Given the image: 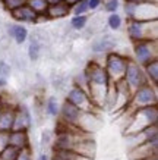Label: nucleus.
I'll list each match as a JSON object with an SVG mask.
<instances>
[{"mask_svg": "<svg viewBox=\"0 0 158 160\" xmlns=\"http://www.w3.org/2000/svg\"><path fill=\"white\" fill-rule=\"evenodd\" d=\"M82 72H84V75L86 78V82H88V94H89V97L101 109L103 102H104L105 91H107L108 85L111 84L108 73L103 66V63L97 62V60H89L85 65Z\"/></svg>", "mask_w": 158, "mask_h": 160, "instance_id": "nucleus-1", "label": "nucleus"}, {"mask_svg": "<svg viewBox=\"0 0 158 160\" xmlns=\"http://www.w3.org/2000/svg\"><path fill=\"white\" fill-rule=\"evenodd\" d=\"M158 123V104H152V106H145V107H138L132 110L129 121H127V126L125 128V135H135L138 132L144 131L145 128H148L151 125Z\"/></svg>", "mask_w": 158, "mask_h": 160, "instance_id": "nucleus-2", "label": "nucleus"}, {"mask_svg": "<svg viewBox=\"0 0 158 160\" xmlns=\"http://www.w3.org/2000/svg\"><path fill=\"white\" fill-rule=\"evenodd\" d=\"M126 34L130 43L141 40H158V19H126Z\"/></svg>", "mask_w": 158, "mask_h": 160, "instance_id": "nucleus-3", "label": "nucleus"}, {"mask_svg": "<svg viewBox=\"0 0 158 160\" xmlns=\"http://www.w3.org/2000/svg\"><path fill=\"white\" fill-rule=\"evenodd\" d=\"M123 13H125L126 19H158V3L157 0H146V2H139V3L123 2Z\"/></svg>", "mask_w": 158, "mask_h": 160, "instance_id": "nucleus-4", "label": "nucleus"}, {"mask_svg": "<svg viewBox=\"0 0 158 160\" xmlns=\"http://www.w3.org/2000/svg\"><path fill=\"white\" fill-rule=\"evenodd\" d=\"M132 59L141 66L158 59V40H141L132 43Z\"/></svg>", "mask_w": 158, "mask_h": 160, "instance_id": "nucleus-5", "label": "nucleus"}, {"mask_svg": "<svg viewBox=\"0 0 158 160\" xmlns=\"http://www.w3.org/2000/svg\"><path fill=\"white\" fill-rule=\"evenodd\" d=\"M129 59H130V56L120 53L117 50H113L110 53L104 54V63H103V66L105 68V71H107L111 81H117V79L123 78V73H125V69L127 66Z\"/></svg>", "mask_w": 158, "mask_h": 160, "instance_id": "nucleus-6", "label": "nucleus"}, {"mask_svg": "<svg viewBox=\"0 0 158 160\" xmlns=\"http://www.w3.org/2000/svg\"><path fill=\"white\" fill-rule=\"evenodd\" d=\"M158 104V91L157 85L151 82H146L141 85L132 92V98H130V104L127 109H138V107L145 106H152Z\"/></svg>", "mask_w": 158, "mask_h": 160, "instance_id": "nucleus-7", "label": "nucleus"}, {"mask_svg": "<svg viewBox=\"0 0 158 160\" xmlns=\"http://www.w3.org/2000/svg\"><path fill=\"white\" fill-rule=\"evenodd\" d=\"M69 103H72L73 106H76L78 109H81L84 112H89V113H98L100 107L97 106L95 103L92 102V98L89 97V94L86 90L81 87H76V85H72V87L67 90L66 92V98Z\"/></svg>", "mask_w": 158, "mask_h": 160, "instance_id": "nucleus-8", "label": "nucleus"}, {"mask_svg": "<svg viewBox=\"0 0 158 160\" xmlns=\"http://www.w3.org/2000/svg\"><path fill=\"white\" fill-rule=\"evenodd\" d=\"M123 79H125V82L129 85L130 91L133 92L136 88H139L141 85H144V84L148 82V79L145 77V72H144V68L136 63L132 59L130 56L129 62H127V66L125 69V73H123Z\"/></svg>", "mask_w": 158, "mask_h": 160, "instance_id": "nucleus-9", "label": "nucleus"}, {"mask_svg": "<svg viewBox=\"0 0 158 160\" xmlns=\"http://www.w3.org/2000/svg\"><path fill=\"white\" fill-rule=\"evenodd\" d=\"M158 153V138L151 141H144L141 144L130 147L129 157L130 160H145L151 157H157Z\"/></svg>", "mask_w": 158, "mask_h": 160, "instance_id": "nucleus-10", "label": "nucleus"}, {"mask_svg": "<svg viewBox=\"0 0 158 160\" xmlns=\"http://www.w3.org/2000/svg\"><path fill=\"white\" fill-rule=\"evenodd\" d=\"M116 49H117V38L111 34H101L100 37H95L91 43V52L100 56H104Z\"/></svg>", "mask_w": 158, "mask_h": 160, "instance_id": "nucleus-11", "label": "nucleus"}, {"mask_svg": "<svg viewBox=\"0 0 158 160\" xmlns=\"http://www.w3.org/2000/svg\"><path fill=\"white\" fill-rule=\"evenodd\" d=\"M32 126V113L25 103H16L13 118V129L21 131H29Z\"/></svg>", "mask_w": 158, "mask_h": 160, "instance_id": "nucleus-12", "label": "nucleus"}, {"mask_svg": "<svg viewBox=\"0 0 158 160\" xmlns=\"http://www.w3.org/2000/svg\"><path fill=\"white\" fill-rule=\"evenodd\" d=\"M10 13V18L18 22V24H32V25H37V19H38V13L34 12L31 8H29L26 3L22 6H19L18 9L12 10L9 12Z\"/></svg>", "mask_w": 158, "mask_h": 160, "instance_id": "nucleus-13", "label": "nucleus"}, {"mask_svg": "<svg viewBox=\"0 0 158 160\" xmlns=\"http://www.w3.org/2000/svg\"><path fill=\"white\" fill-rule=\"evenodd\" d=\"M73 151H76L78 154L84 156V157L94 159V157H95V151H97L95 141L89 137V134H85V135H82L81 138L78 140V142H76V146H75V148H73Z\"/></svg>", "mask_w": 158, "mask_h": 160, "instance_id": "nucleus-14", "label": "nucleus"}, {"mask_svg": "<svg viewBox=\"0 0 158 160\" xmlns=\"http://www.w3.org/2000/svg\"><path fill=\"white\" fill-rule=\"evenodd\" d=\"M6 34L9 38H12L15 43L21 46L24 44L29 37V31L24 24H18V22H12V24L6 25Z\"/></svg>", "mask_w": 158, "mask_h": 160, "instance_id": "nucleus-15", "label": "nucleus"}, {"mask_svg": "<svg viewBox=\"0 0 158 160\" xmlns=\"http://www.w3.org/2000/svg\"><path fill=\"white\" fill-rule=\"evenodd\" d=\"M16 104L3 103L2 112H0V131H12L13 129V118Z\"/></svg>", "mask_w": 158, "mask_h": 160, "instance_id": "nucleus-16", "label": "nucleus"}, {"mask_svg": "<svg viewBox=\"0 0 158 160\" xmlns=\"http://www.w3.org/2000/svg\"><path fill=\"white\" fill-rule=\"evenodd\" d=\"M9 144L10 146H13V147H16V148H19V150H24V148L31 147L28 131L12 129V131L9 132Z\"/></svg>", "mask_w": 158, "mask_h": 160, "instance_id": "nucleus-17", "label": "nucleus"}, {"mask_svg": "<svg viewBox=\"0 0 158 160\" xmlns=\"http://www.w3.org/2000/svg\"><path fill=\"white\" fill-rule=\"evenodd\" d=\"M45 15L48 16L50 21L63 19V18H67L70 15V6L66 5L65 2H60V3H56V5H48Z\"/></svg>", "mask_w": 158, "mask_h": 160, "instance_id": "nucleus-18", "label": "nucleus"}, {"mask_svg": "<svg viewBox=\"0 0 158 160\" xmlns=\"http://www.w3.org/2000/svg\"><path fill=\"white\" fill-rule=\"evenodd\" d=\"M29 38V44H28V59L31 62H37L40 58H41V53H43V47L44 43L37 37L35 34H32Z\"/></svg>", "mask_w": 158, "mask_h": 160, "instance_id": "nucleus-19", "label": "nucleus"}, {"mask_svg": "<svg viewBox=\"0 0 158 160\" xmlns=\"http://www.w3.org/2000/svg\"><path fill=\"white\" fill-rule=\"evenodd\" d=\"M59 110H60V102L56 96H50V97L44 102V112L45 115L50 118H57Z\"/></svg>", "mask_w": 158, "mask_h": 160, "instance_id": "nucleus-20", "label": "nucleus"}, {"mask_svg": "<svg viewBox=\"0 0 158 160\" xmlns=\"http://www.w3.org/2000/svg\"><path fill=\"white\" fill-rule=\"evenodd\" d=\"M142 68H144L145 77H146V79H148V82L157 85L158 84V59L146 63V65L142 66Z\"/></svg>", "mask_w": 158, "mask_h": 160, "instance_id": "nucleus-21", "label": "nucleus"}, {"mask_svg": "<svg viewBox=\"0 0 158 160\" xmlns=\"http://www.w3.org/2000/svg\"><path fill=\"white\" fill-rule=\"evenodd\" d=\"M89 16L88 15H72V18L69 21V27L73 31H84L88 27Z\"/></svg>", "mask_w": 158, "mask_h": 160, "instance_id": "nucleus-22", "label": "nucleus"}, {"mask_svg": "<svg viewBox=\"0 0 158 160\" xmlns=\"http://www.w3.org/2000/svg\"><path fill=\"white\" fill-rule=\"evenodd\" d=\"M107 27L111 29V31H119L123 27V16L119 13V12H113V13H108L107 16Z\"/></svg>", "mask_w": 158, "mask_h": 160, "instance_id": "nucleus-23", "label": "nucleus"}, {"mask_svg": "<svg viewBox=\"0 0 158 160\" xmlns=\"http://www.w3.org/2000/svg\"><path fill=\"white\" fill-rule=\"evenodd\" d=\"M26 5H28L34 12H37L38 15L45 13V10H47V8H48L47 0H26Z\"/></svg>", "mask_w": 158, "mask_h": 160, "instance_id": "nucleus-24", "label": "nucleus"}, {"mask_svg": "<svg viewBox=\"0 0 158 160\" xmlns=\"http://www.w3.org/2000/svg\"><path fill=\"white\" fill-rule=\"evenodd\" d=\"M19 153H21L19 148H16V147H13V146H10L9 144L5 150L0 153V159L2 160H16L18 159V156H19Z\"/></svg>", "mask_w": 158, "mask_h": 160, "instance_id": "nucleus-25", "label": "nucleus"}, {"mask_svg": "<svg viewBox=\"0 0 158 160\" xmlns=\"http://www.w3.org/2000/svg\"><path fill=\"white\" fill-rule=\"evenodd\" d=\"M0 3H2V6H3V9L6 12H12V10L18 9L19 6L25 5L26 0H0Z\"/></svg>", "mask_w": 158, "mask_h": 160, "instance_id": "nucleus-26", "label": "nucleus"}, {"mask_svg": "<svg viewBox=\"0 0 158 160\" xmlns=\"http://www.w3.org/2000/svg\"><path fill=\"white\" fill-rule=\"evenodd\" d=\"M89 9H88V3H86V0H81V2H78L75 6H72V9H70V15H88Z\"/></svg>", "mask_w": 158, "mask_h": 160, "instance_id": "nucleus-27", "label": "nucleus"}, {"mask_svg": "<svg viewBox=\"0 0 158 160\" xmlns=\"http://www.w3.org/2000/svg\"><path fill=\"white\" fill-rule=\"evenodd\" d=\"M103 9L107 13H113V12H117L120 8V0H103Z\"/></svg>", "mask_w": 158, "mask_h": 160, "instance_id": "nucleus-28", "label": "nucleus"}, {"mask_svg": "<svg viewBox=\"0 0 158 160\" xmlns=\"http://www.w3.org/2000/svg\"><path fill=\"white\" fill-rule=\"evenodd\" d=\"M10 73H12V65L9 62H6L5 59H0V77L7 79L10 77Z\"/></svg>", "mask_w": 158, "mask_h": 160, "instance_id": "nucleus-29", "label": "nucleus"}, {"mask_svg": "<svg viewBox=\"0 0 158 160\" xmlns=\"http://www.w3.org/2000/svg\"><path fill=\"white\" fill-rule=\"evenodd\" d=\"M72 85L81 87V88H84V90H86V91H88V82H86V78H85V75H84V72H79L78 75H75Z\"/></svg>", "mask_w": 158, "mask_h": 160, "instance_id": "nucleus-30", "label": "nucleus"}, {"mask_svg": "<svg viewBox=\"0 0 158 160\" xmlns=\"http://www.w3.org/2000/svg\"><path fill=\"white\" fill-rule=\"evenodd\" d=\"M9 132L10 131H0V153L9 146Z\"/></svg>", "mask_w": 158, "mask_h": 160, "instance_id": "nucleus-31", "label": "nucleus"}, {"mask_svg": "<svg viewBox=\"0 0 158 160\" xmlns=\"http://www.w3.org/2000/svg\"><path fill=\"white\" fill-rule=\"evenodd\" d=\"M16 160H32V148L28 147V148L21 150V153H19V156H18Z\"/></svg>", "mask_w": 158, "mask_h": 160, "instance_id": "nucleus-32", "label": "nucleus"}, {"mask_svg": "<svg viewBox=\"0 0 158 160\" xmlns=\"http://www.w3.org/2000/svg\"><path fill=\"white\" fill-rule=\"evenodd\" d=\"M86 3H88V9L89 12H95L101 8L103 5V0H86Z\"/></svg>", "mask_w": 158, "mask_h": 160, "instance_id": "nucleus-33", "label": "nucleus"}, {"mask_svg": "<svg viewBox=\"0 0 158 160\" xmlns=\"http://www.w3.org/2000/svg\"><path fill=\"white\" fill-rule=\"evenodd\" d=\"M53 141V134L51 131H43V137H41V144H51Z\"/></svg>", "mask_w": 158, "mask_h": 160, "instance_id": "nucleus-34", "label": "nucleus"}, {"mask_svg": "<svg viewBox=\"0 0 158 160\" xmlns=\"http://www.w3.org/2000/svg\"><path fill=\"white\" fill-rule=\"evenodd\" d=\"M7 87V79L3 77H0V90H3V88Z\"/></svg>", "mask_w": 158, "mask_h": 160, "instance_id": "nucleus-35", "label": "nucleus"}, {"mask_svg": "<svg viewBox=\"0 0 158 160\" xmlns=\"http://www.w3.org/2000/svg\"><path fill=\"white\" fill-rule=\"evenodd\" d=\"M63 2H65L66 5L70 6V9H72V6H75V5L78 3V2H81V0H63Z\"/></svg>", "mask_w": 158, "mask_h": 160, "instance_id": "nucleus-36", "label": "nucleus"}, {"mask_svg": "<svg viewBox=\"0 0 158 160\" xmlns=\"http://www.w3.org/2000/svg\"><path fill=\"white\" fill-rule=\"evenodd\" d=\"M37 160H50V156L47 154V153H41V154L38 156V159Z\"/></svg>", "mask_w": 158, "mask_h": 160, "instance_id": "nucleus-37", "label": "nucleus"}, {"mask_svg": "<svg viewBox=\"0 0 158 160\" xmlns=\"http://www.w3.org/2000/svg\"><path fill=\"white\" fill-rule=\"evenodd\" d=\"M60 2H63V0H47L48 5H56V3H60Z\"/></svg>", "mask_w": 158, "mask_h": 160, "instance_id": "nucleus-38", "label": "nucleus"}, {"mask_svg": "<svg viewBox=\"0 0 158 160\" xmlns=\"http://www.w3.org/2000/svg\"><path fill=\"white\" fill-rule=\"evenodd\" d=\"M123 2H132V3H139V2H146V0H123Z\"/></svg>", "mask_w": 158, "mask_h": 160, "instance_id": "nucleus-39", "label": "nucleus"}, {"mask_svg": "<svg viewBox=\"0 0 158 160\" xmlns=\"http://www.w3.org/2000/svg\"><path fill=\"white\" fill-rule=\"evenodd\" d=\"M2 107H3V102L0 100V112H2Z\"/></svg>", "mask_w": 158, "mask_h": 160, "instance_id": "nucleus-40", "label": "nucleus"}, {"mask_svg": "<svg viewBox=\"0 0 158 160\" xmlns=\"http://www.w3.org/2000/svg\"><path fill=\"white\" fill-rule=\"evenodd\" d=\"M0 160H2V159H0Z\"/></svg>", "mask_w": 158, "mask_h": 160, "instance_id": "nucleus-41", "label": "nucleus"}]
</instances>
